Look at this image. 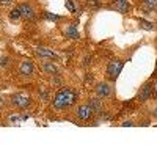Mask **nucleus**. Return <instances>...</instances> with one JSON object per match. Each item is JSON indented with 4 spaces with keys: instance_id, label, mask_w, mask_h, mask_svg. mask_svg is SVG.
<instances>
[{
    "instance_id": "nucleus-1",
    "label": "nucleus",
    "mask_w": 157,
    "mask_h": 157,
    "mask_svg": "<svg viewBox=\"0 0 157 157\" xmlns=\"http://www.w3.org/2000/svg\"><path fill=\"white\" fill-rule=\"evenodd\" d=\"M75 102V93L69 88H64V90H60L58 93L55 94V99H54V105L57 109H66L69 105Z\"/></svg>"
},
{
    "instance_id": "nucleus-2",
    "label": "nucleus",
    "mask_w": 157,
    "mask_h": 157,
    "mask_svg": "<svg viewBox=\"0 0 157 157\" xmlns=\"http://www.w3.org/2000/svg\"><path fill=\"white\" fill-rule=\"evenodd\" d=\"M123 61H112V63H109V68H107V72H109V75H110V78L112 80H116V77L120 75V72H121V69H123Z\"/></svg>"
},
{
    "instance_id": "nucleus-3",
    "label": "nucleus",
    "mask_w": 157,
    "mask_h": 157,
    "mask_svg": "<svg viewBox=\"0 0 157 157\" xmlns=\"http://www.w3.org/2000/svg\"><path fill=\"white\" fill-rule=\"evenodd\" d=\"M13 104L17 105V107H21V109H25V107L30 105V99L22 96V94H16V96H13Z\"/></svg>"
},
{
    "instance_id": "nucleus-4",
    "label": "nucleus",
    "mask_w": 157,
    "mask_h": 157,
    "mask_svg": "<svg viewBox=\"0 0 157 157\" xmlns=\"http://www.w3.org/2000/svg\"><path fill=\"white\" fill-rule=\"evenodd\" d=\"M151 94H152V85L151 83H146L145 86L141 88L140 93H138V99L140 101H148L151 98Z\"/></svg>"
},
{
    "instance_id": "nucleus-5",
    "label": "nucleus",
    "mask_w": 157,
    "mask_h": 157,
    "mask_svg": "<svg viewBox=\"0 0 157 157\" xmlns=\"http://www.w3.org/2000/svg\"><path fill=\"white\" fill-rule=\"evenodd\" d=\"M19 10H21L22 17H25V19H33V17H35V11H33V8H32L30 5L24 3V5L19 6Z\"/></svg>"
},
{
    "instance_id": "nucleus-6",
    "label": "nucleus",
    "mask_w": 157,
    "mask_h": 157,
    "mask_svg": "<svg viewBox=\"0 0 157 157\" xmlns=\"http://www.w3.org/2000/svg\"><path fill=\"white\" fill-rule=\"evenodd\" d=\"M77 115H78L80 120H88V118L93 115V109L90 107V104H88V105H82L80 109L77 110Z\"/></svg>"
},
{
    "instance_id": "nucleus-7",
    "label": "nucleus",
    "mask_w": 157,
    "mask_h": 157,
    "mask_svg": "<svg viewBox=\"0 0 157 157\" xmlns=\"http://www.w3.org/2000/svg\"><path fill=\"white\" fill-rule=\"evenodd\" d=\"M19 72L22 74V75H30L32 72H33V63L32 61H24L22 64H21V69H19Z\"/></svg>"
},
{
    "instance_id": "nucleus-8",
    "label": "nucleus",
    "mask_w": 157,
    "mask_h": 157,
    "mask_svg": "<svg viewBox=\"0 0 157 157\" xmlns=\"http://www.w3.org/2000/svg\"><path fill=\"white\" fill-rule=\"evenodd\" d=\"M96 93H98L99 96H109V94H110V86H109L107 83H99V85L96 86Z\"/></svg>"
},
{
    "instance_id": "nucleus-9",
    "label": "nucleus",
    "mask_w": 157,
    "mask_h": 157,
    "mask_svg": "<svg viewBox=\"0 0 157 157\" xmlns=\"http://www.w3.org/2000/svg\"><path fill=\"white\" fill-rule=\"evenodd\" d=\"M36 54L39 55V57H47V58H55V54L52 50H49V49H38L36 50Z\"/></svg>"
},
{
    "instance_id": "nucleus-10",
    "label": "nucleus",
    "mask_w": 157,
    "mask_h": 157,
    "mask_svg": "<svg viewBox=\"0 0 157 157\" xmlns=\"http://www.w3.org/2000/svg\"><path fill=\"white\" fill-rule=\"evenodd\" d=\"M64 33H66V36H68V38H71V39H77V38H78V32L75 30V27H74V25L68 27L66 30H64Z\"/></svg>"
},
{
    "instance_id": "nucleus-11",
    "label": "nucleus",
    "mask_w": 157,
    "mask_h": 157,
    "mask_svg": "<svg viewBox=\"0 0 157 157\" xmlns=\"http://www.w3.org/2000/svg\"><path fill=\"white\" fill-rule=\"evenodd\" d=\"M43 69L46 71V72H50V74H55L57 72V66L54 63H44L43 64Z\"/></svg>"
},
{
    "instance_id": "nucleus-12",
    "label": "nucleus",
    "mask_w": 157,
    "mask_h": 157,
    "mask_svg": "<svg viewBox=\"0 0 157 157\" xmlns=\"http://www.w3.org/2000/svg\"><path fill=\"white\" fill-rule=\"evenodd\" d=\"M90 107L93 109V113H94V112H99V110H101V101H98V99H91Z\"/></svg>"
},
{
    "instance_id": "nucleus-13",
    "label": "nucleus",
    "mask_w": 157,
    "mask_h": 157,
    "mask_svg": "<svg viewBox=\"0 0 157 157\" xmlns=\"http://www.w3.org/2000/svg\"><path fill=\"white\" fill-rule=\"evenodd\" d=\"M21 16H22V14H21V10H19V8H14V10L10 13V19H11V21H17Z\"/></svg>"
},
{
    "instance_id": "nucleus-14",
    "label": "nucleus",
    "mask_w": 157,
    "mask_h": 157,
    "mask_svg": "<svg viewBox=\"0 0 157 157\" xmlns=\"http://www.w3.org/2000/svg\"><path fill=\"white\" fill-rule=\"evenodd\" d=\"M127 10H129V3L126 2V0H124V2H118V11L126 13Z\"/></svg>"
},
{
    "instance_id": "nucleus-15",
    "label": "nucleus",
    "mask_w": 157,
    "mask_h": 157,
    "mask_svg": "<svg viewBox=\"0 0 157 157\" xmlns=\"http://www.w3.org/2000/svg\"><path fill=\"white\" fill-rule=\"evenodd\" d=\"M140 25H141V27L145 29V30H152V29H154V27H152V24H151V22H146V21H141Z\"/></svg>"
},
{
    "instance_id": "nucleus-16",
    "label": "nucleus",
    "mask_w": 157,
    "mask_h": 157,
    "mask_svg": "<svg viewBox=\"0 0 157 157\" xmlns=\"http://www.w3.org/2000/svg\"><path fill=\"white\" fill-rule=\"evenodd\" d=\"M8 66V58L3 57V58H0V68H6Z\"/></svg>"
},
{
    "instance_id": "nucleus-17",
    "label": "nucleus",
    "mask_w": 157,
    "mask_h": 157,
    "mask_svg": "<svg viewBox=\"0 0 157 157\" xmlns=\"http://www.w3.org/2000/svg\"><path fill=\"white\" fill-rule=\"evenodd\" d=\"M46 17H47V19H50V21H58V19H60L58 16H55V14H50V13H46Z\"/></svg>"
},
{
    "instance_id": "nucleus-18",
    "label": "nucleus",
    "mask_w": 157,
    "mask_h": 157,
    "mask_svg": "<svg viewBox=\"0 0 157 157\" xmlns=\"http://www.w3.org/2000/svg\"><path fill=\"white\" fill-rule=\"evenodd\" d=\"M66 8L69 10V11H75V8H74V5H72V2H69V0H66Z\"/></svg>"
},
{
    "instance_id": "nucleus-19",
    "label": "nucleus",
    "mask_w": 157,
    "mask_h": 157,
    "mask_svg": "<svg viewBox=\"0 0 157 157\" xmlns=\"http://www.w3.org/2000/svg\"><path fill=\"white\" fill-rule=\"evenodd\" d=\"M145 3L148 6H154V5H157V0H145Z\"/></svg>"
},
{
    "instance_id": "nucleus-20",
    "label": "nucleus",
    "mask_w": 157,
    "mask_h": 157,
    "mask_svg": "<svg viewBox=\"0 0 157 157\" xmlns=\"http://www.w3.org/2000/svg\"><path fill=\"white\" fill-rule=\"evenodd\" d=\"M11 0H0V3H10Z\"/></svg>"
},
{
    "instance_id": "nucleus-21",
    "label": "nucleus",
    "mask_w": 157,
    "mask_h": 157,
    "mask_svg": "<svg viewBox=\"0 0 157 157\" xmlns=\"http://www.w3.org/2000/svg\"><path fill=\"white\" fill-rule=\"evenodd\" d=\"M154 93H155V96H157V85L154 86Z\"/></svg>"
},
{
    "instance_id": "nucleus-22",
    "label": "nucleus",
    "mask_w": 157,
    "mask_h": 157,
    "mask_svg": "<svg viewBox=\"0 0 157 157\" xmlns=\"http://www.w3.org/2000/svg\"><path fill=\"white\" fill-rule=\"evenodd\" d=\"M154 116H157V107H155V110H154Z\"/></svg>"
},
{
    "instance_id": "nucleus-23",
    "label": "nucleus",
    "mask_w": 157,
    "mask_h": 157,
    "mask_svg": "<svg viewBox=\"0 0 157 157\" xmlns=\"http://www.w3.org/2000/svg\"><path fill=\"white\" fill-rule=\"evenodd\" d=\"M118 2H124V0H118Z\"/></svg>"
}]
</instances>
